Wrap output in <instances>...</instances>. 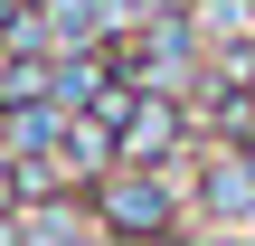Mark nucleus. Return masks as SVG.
Returning a JSON list of instances; mask_svg holds the SVG:
<instances>
[{"label": "nucleus", "mask_w": 255, "mask_h": 246, "mask_svg": "<svg viewBox=\"0 0 255 246\" xmlns=\"http://www.w3.org/2000/svg\"><path fill=\"white\" fill-rule=\"evenodd\" d=\"M114 218H123V228H161V218H170V199H161L151 180H123V190H114Z\"/></svg>", "instance_id": "1"}, {"label": "nucleus", "mask_w": 255, "mask_h": 246, "mask_svg": "<svg viewBox=\"0 0 255 246\" xmlns=\"http://www.w3.org/2000/svg\"><path fill=\"white\" fill-rule=\"evenodd\" d=\"M95 19H104V0H57V28L66 38H95Z\"/></svg>", "instance_id": "2"}]
</instances>
